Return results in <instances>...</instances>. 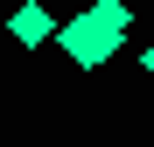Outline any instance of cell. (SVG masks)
<instances>
[{"label":"cell","instance_id":"cell-1","mask_svg":"<svg viewBox=\"0 0 154 147\" xmlns=\"http://www.w3.org/2000/svg\"><path fill=\"white\" fill-rule=\"evenodd\" d=\"M56 42H63V56H70L77 70H105V63H112V49L126 42V28L84 7V14H70V21H63V35H56Z\"/></svg>","mask_w":154,"mask_h":147},{"label":"cell","instance_id":"cell-2","mask_svg":"<svg viewBox=\"0 0 154 147\" xmlns=\"http://www.w3.org/2000/svg\"><path fill=\"white\" fill-rule=\"evenodd\" d=\"M7 35H14L21 49H42V42H56V35H63V21L42 7V0H21V7L7 14Z\"/></svg>","mask_w":154,"mask_h":147},{"label":"cell","instance_id":"cell-3","mask_svg":"<svg viewBox=\"0 0 154 147\" xmlns=\"http://www.w3.org/2000/svg\"><path fill=\"white\" fill-rule=\"evenodd\" d=\"M140 70H147V77H154V35L140 42Z\"/></svg>","mask_w":154,"mask_h":147}]
</instances>
